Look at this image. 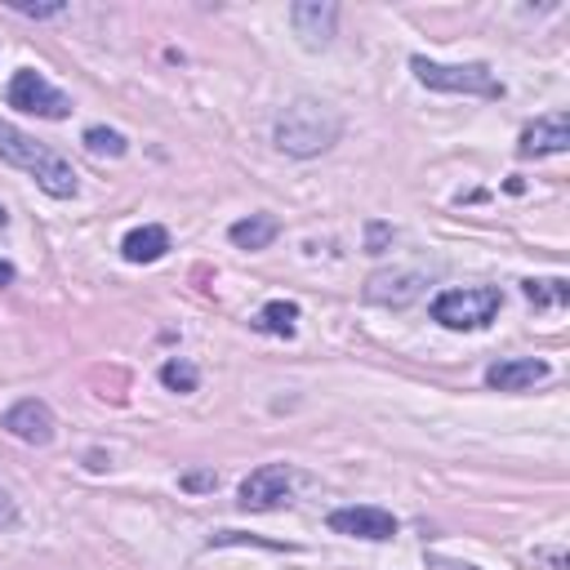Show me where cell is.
Here are the masks:
<instances>
[{
  "mask_svg": "<svg viewBox=\"0 0 570 570\" xmlns=\"http://www.w3.org/2000/svg\"><path fill=\"white\" fill-rule=\"evenodd\" d=\"M343 134V116L330 107V102H316V98H298L289 102L281 116H276V147L285 156H321L325 147H334Z\"/></svg>",
  "mask_w": 570,
  "mask_h": 570,
  "instance_id": "6da1fadb",
  "label": "cell"
},
{
  "mask_svg": "<svg viewBox=\"0 0 570 570\" xmlns=\"http://www.w3.org/2000/svg\"><path fill=\"white\" fill-rule=\"evenodd\" d=\"M0 156H4L13 169L31 174L49 196H58V200L76 196V169H71V165L49 147V142H40V138L22 134V129H18V125H9V120H0Z\"/></svg>",
  "mask_w": 570,
  "mask_h": 570,
  "instance_id": "7a4b0ae2",
  "label": "cell"
},
{
  "mask_svg": "<svg viewBox=\"0 0 570 570\" xmlns=\"http://www.w3.org/2000/svg\"><path fill=\"white\" fill-rule=\"evenodd\" d=\"M419 85L436 89V94H472V98H503L499 76L485 62H463V67H445V62H428L423 53L410 58Z\"/></svg>",
  "mask_w": 570,
  "mask_h": 570,
  "instance_id": "3957f363",
  "label": "cell"
},
{
  "mask_svg": "<svg viewBox=\"0 0 570 570\" xmlns=\"http://www.w3.org/2000/svg\"><path fill=\"white\" fill-rule=\"evenodd\" d=\"M503 294L494 285H472V289H445L432 303V321H441L445 330H481L494 321Z\"/></svg>",
  "mask_w": 570,
  "mask_h": 570,
  "instance_id": "277c9868",
  "label": "cell"
},
{
  "mask_svg": "<svg viewBox=\"0 0 570 570\" xmlns=\"http://www.w3.org/2000/svg\"><path fill=\"white\" fill-rule=\"evenodd\" d=\"M4 98H9V107L31 111V116H45V120H62V116H71V98H67L62 89H53V85H49L40 71H31V67L13 71Z\"/></svg>",
  "mask_w": 570,
  "mask_h": 570,
  "instance_id": "5b68a950",
  "label": "cell"
},
{
  "mask_svg": "<svg viewBox=\"0 0 570 570\" xmlns=\"http://www.w3.org/2000/svg\"><path fill=\"white\" fill-rule=\"evenodd\" d=\"M289 485H294L289 463H263V468H254V472L240 481V508H245V512L281 508V503L289 499Z\"/></svg>",
  "mask_w": 570,
  "mask_h": 570,
  "instance_id": "8992f818",
  "label": "cell"
},
{
  "mask_svg": "<svg viewBox=\"0 0 570 570\" xmlns=\"http://www.w3.org/2000/svg\"><path fill=\"white\" fill-rule=\"evenodd\" d=\"M330 530H334V534H352V539H374V543H383V539L396 534V521H392V512L361 503V508H338V512H330Z\"/></svg>",
  "mask_w": 570,
  "mask_h": 570,
  "instance_id": "52a82bcc",
  "label": "cell"
},
{
  "mask_svg": "<svg viewBox=\"0 0 570 570\" xmlns=\"http://www.w3.org/2000/svg\"><path fill=\"white\" fill-rule=\"evenodd\" d=\"M289 22H294V36H298L307 49H321V45H330V36H334L338 9H334L330 0H298V4H289Z\"/></svg>",
  "mask_w": 570,
  "mask_h": 570,
  "instance_id": "ba28073f",
  "label": "cell"
},
{
  "mask_svg": "<svg viewBox=\"0 0 570 570\" xmlns=\"http://www.w3.org/2000/svg\"><path fill=\"white\" fill-rule=\"evenodd\" d=\"M4 428H9L18 441H27V445H49V441H53V414H49V405L36 401V396L9 405V410H4Z\"/></svg>",
  "mask_w": 570,
  "mask_h": 570,
  "instance_id": "9c48e42d",
  "label": "cell"
},
{
  "mask_svg": "<svg viewBox=\"0 0 570 570\" xmlns=\"http://www.w3.org/2000/svg\"><path fill=\"white\" fill-rule=\"evenodd\" d=\"M423 272H410V267H401V272H374L370 281H365V298L370 303H387V307H405V303H414L419 294H423Z\"/></svg>",
  "mask_w": 570,
  "mask_h": 570,
  "instance_id": "30bf717a",
  "label": "cell"
},
{
  "mask_svg": "<svg viewBox=\"0 0 570 570\" xmlns=\"http://www.w3.org/2000/svg\"><path fill=\"white\" fill-rule=\"evenodd\" d=\"M570 147V120L566 111H552V116H539L525 134H521V156H557Z\"/></svg>",
  "mask_w": 570,
  "mask_h": 570,
  "instance_id": "8fae6325",
  "label": "cell"
},
{
  "mask_svg": "<svg viewBox=\"0 0 570 570\" xmlns=\"http://www.w3.org/2000/svg\"><path fill=\"white\" fill-rule=\"evenodd\" d=\"M539 379H548V361H534V356L499 361V365L485 370V383L499 387V392H521V387H534Z\"/></svg>",
  "mask_w": 570,
  "mask_h": 570,
  "instance_id": "7c38bea8",
  "label": "cell"
},
{
  "mask_svg": "<svg viewBox=\"0 0 570 570\" xmlns=\"http://www.w3.org/2000/svg\"><path fill=\"white\" fill-rule=\"evenodd\" d=\"M165 249H169V232H165L160 223L134 227V232L120 240V254H125V263H156Z\"/></svg>",
  "mask_w": 570,
  "mask_h": 570,
  "instance_id": "4fadbf2b",
  "label": "cell"
},
{
  "mask_svg": "<svg viewBox=\"0 0 570 570\" xmlns=\"http://www.w3.org/2000/svg\"><path fill=\"white\" fill-rule=\"evenodd\" d=\"M276 232H281V223L272 218V214H249V218H240V223H232V245H240V249H267L272 240H276Z\"/></svg>",
  "mask_w": 570,
  "mask_h": 570,
  "instance_id": "5bb4252c",
  "label": "cell"
},
{
  "mask_svg": "<svg viewBox=\"0 0 570 570\" xmlns=\"http://www.w3.org/2000/svg\"><path fill=\"white\" fill-rule=\"evenodd\" d=\"M294 321H298V307L285 303V298H272V303L258 307V330H267V334L289 338V334H294Z\"/></svg>",
  "mask_w": 570,
  "mask_h": 570,
  "instance_id": "9a60e30c",
  "label": "cell"
},
{
  "mask_svg": "<svg viewBox=\"0 0 570 570\" xmlns=\"http://www.w3.org/2000/svg\"><path fill=\"white\" fill-rule=\"evenodd\" d=\"M521 289H525V298H530L534 307H561V303L570 298V285H566L561 276H552V281H525Z\"/></svg>",
  "mask_w": 570,
  "mask_h": 570,
  "instance_id": "2e32d148",
  "label": "cell"
},
{
  "mask_svg": "<svg viewBox=\"0 0 570 570\" xmlns=\"http://www.w3.org/2000/svg\"><path fill=\"white\" fill-rule=\"evenodd\" d=\"M160 383H165L169 392H196L200 370H196L191 361H165V365H160Z\"/></svg>",
  "mask_w": 570,
  "mask_h": 570,
  "instance_id": "e0dca14e",
  "label": "cell"
},
{
  "mask_svg": "<svg viewBox=\"0 0 570 570\" xmlns=\"http://www.w3.org/2000/svg\"><path fill=\"white\" fill-rule=\"evenodd\" d=\"M85 147L94 151V156H125V134H116V129H102V125H94V129H85Z\"/></svg>",
  "mask_w": 570,
  "mask_h": 570,
  "instance_id": "ac0fdd59",
  "label": "cell"
},
{
  "mask_svg": "<svg viewBox=\"0 0 570 570\" xmlns=\"http://www.w3.org/2000/svg\"><path fill=\"white\" fill-rule=\"evenodd\" d=\"M387 240H392V227H387V223H370V240H365V249H370V254H383Z\"/></svg>",
  "mask_w": 570,
  "mask_h": 570,
  "instance_id": "d6986e66",
  "label": "cell"
},
{
  "mask_svg": "<svg viewBox=\"0 0 570 570\" xmlns=\"http://www.w3.org/2000/svg\"><path fill=\"white\" fill-rule=\"evenodd\" d=\"M18 13H27V18H53V13H62V4H13Z\"/></svg>",
  "mask_w": 570,
  "mask_h": 570,
  "instance_id": "ffe728a7",
  "label": "cell"
},
{
  "mask_svg": "<svg viewBox=\"0 0 570 570\" xmlns=\"http://www.w3.org/2000/svg\"><path fill=\"white\" fill-rule=\"evenodd\" d=\"M214 481H218L214 472H187V476H183V485H187V490H209Z\"/></svg>",
  "mask_w": 570,
  "mask_h": 570,
  "instance_id": "44dd1931",
  "label": "cell"
},
{
  "mask_svg": "<svg viewBox=\"0 0 570 570\" xmlns=\"http://www.w3.org/2000/svg\"><path fill=\"white\" fill-rule=\"evenodd\" d=\"M428 566L432 570H476V566H463V561H450V557H436V552L428 557Z\"/></svg>",
  "mask_w": 570,
  "mask_h": 570,
  "instance_id": "7402d4cb",
  "label": "cell"
},
{
  "mask_svg": "<svg viewBox=\"0 0 570 570\" xmlns=\"http://www.w3.org/2000/svg\"><path fill=\"white\" fill-rule=\"evenodd\" d=\"M13 517H18V508H13V499H9L4 490H0V525H9Z\"/></svg>",
  "mask_w": 570,
  "mask_h": 570,
  "instance_id": "603a6c76",
  "label": "cell"
},
{
  "mask_svg": "<svg viewBox=\"0 0 570 570\" xmlns=\"http://www.w3.org/2000/svg\"><path fill=\"white\" fill-rule=\"evenodd\" d=\"M9 281H13V267H9V263H0V285H9Z\"/></svg>",
  "mask_w": 570,
  "mask_h": 570,
  "instance_id": "cb8c5ba5",
  "label": "cell"
},
{
  "mask_svg": "<svg viewBox=\"0 0 570 570\" xmlns=\"http://www.w3.org/2000/svg\"><path fill=\"white\" fill-rule=\"evenodd\" d=\"M4 218H9V214H4V205H0V227H4Z\"/></svg>",
  "mask_w": 570,
  "mask_h": 570,
  "instance_id": "d4e9b609",
  "label": "cell"
}]
</instances>
